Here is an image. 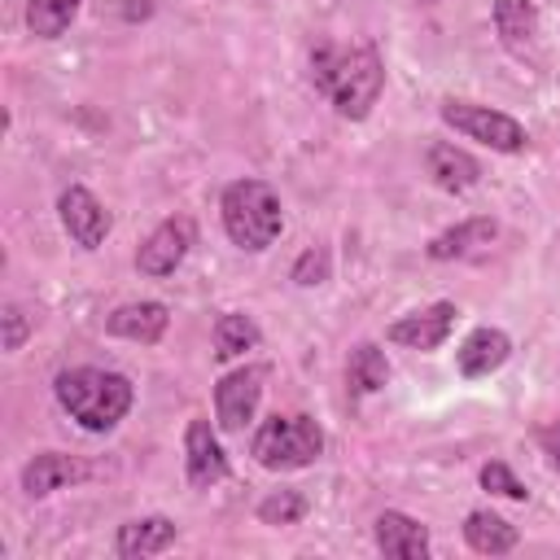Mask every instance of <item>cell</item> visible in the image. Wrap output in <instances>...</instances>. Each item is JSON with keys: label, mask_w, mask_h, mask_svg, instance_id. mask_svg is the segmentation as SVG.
<instances>
[{"label": "cell", "mask_w": 560, "mask_h": 560, "mask_svg": "<svg viewBox=\"0 0 560 560\" xmlns=\"http://www.w3.org/2000/svg\"><path fill=\"white\" fill-rule=\"evenodd\" d=\"M311 83H315V92H324L332 101V109L341 118L363 122L385 92V61H381L376 44H359V48L319 44L311 52Z\"/></svg>", "instance_id": "cell-1"}, {"label": "cell", "mask_w": 560, "mask_h": 560, "mask_svg": "<svg viewBox=\"0 0 560 560\" xmlns=\"http://www.w3.org/2000/svg\"><path fill=\"white\" fill-rule=\"evenodd\" d=\"M57 407L88 433H109L118 420H127L136 402V385L114 368H66L52 381Z\"/></svg>", "instance_id": "cell-2"}, {"label": "cell", "mask_w": 560, "mask_h": 560, "mask_svg": "<svg viewBox=\"0 0 560 560\" xmlns=\"http://www.w3.org/2000/svg\"><path fill=\"white\" fill-rule=\"evenodd\" d=\"M219 219L228 241L245 254L271 249L276 236L284 232V206L267 179H232L219 197Z\"/></svg>", "instance_id": "cell-3"}, {"label": "cell", "mask_w": 560, "mask_h": 560, "mask_svg": "<svg viewBox=\"0 0 560 560\" xmlns=\"http://www.w3.org/2000/svg\"><path fill=\"white\" fill-rule=\"evenodd\" d=\"M249 455L271 468V472H293V468H311L324 455V429L311 416H267L249 442Z\"/></svg>", "instance_id": "cell-4"}, {"label": "cell", "mask_w": 560, "mask_h": 560, "mask_svg": "<svg viewBox=\"0 0 560 560\" xmlns=\"http://www.w3.org/2000/svg\"><path fill=\"white\" fill-rule=\"evenodd\" d=\"M442 122L455 127L459 136L494 149V153H525L529 149V131L525 122H516L503 109L477 105V101H442Z\"/></svg>", "instance_id": "cell-5"}, {"label": "cell", "mask_w": 560, "mask_h": 560, "mask_svg": "<svg viewBox=\"0 0 560 560\" xmlns=\"http://www.w3.org/2000/svg\"><path fill=\"white\" fill-rule=\"evenodd\" d=\"M267 376H271L267 363H245V368H232V372L214 385V420H219L223 433H241V429L254 420Z\"/></svg>", "instance_id": "cell-6"}, {"label": "cell", "mask_w": 560, "mask_h": 560, "mask_svg": "<svg viewBox=\"0 0 560 560\" xmlns=\"http://www.w3.org/2000/svg\"><path fill=\"white\" fill-rule=\"evenodd\" d=\"M192 245H197V223H192L188 214H171V219H162V223L140 241L136 267H140V276L162 280V276H171V271L188 258Z\"/></svg>", "instance_id": "cell-7"}, {"label": "cell", "mask_w": 560, "mask_h": 560, "mask_svg": "<svg viewBox=\"0 0 560 560\" xmlns=\"http://www.w3.org/2000/svg\"><path fill=\"white\" fill-rule=\"evenodd\" d=\"M57 214H61V228L70 232V241H74L79 249H101L105 236H109V228H114V219H109V210L101 206V197H96L92 188H83V184L61 188Z\"/></svg>", "instance_id": "cell-8"}, {"label": "cell", "mask_w": 560, "mask_h": 560, "mask_svg": "<svg viewBox=\"0 0 560 560\" xmlns=\"http://www.w3.org/2000/svg\"><path fill=\"white\" fill-rule=\"evenodd\" d=\"M184 477L192 490H210L228 477V451L206 416H192L184 429Z\"/></svg>", "instance_id": "cell-9"}, {"label": "cell", "mask_w": 560, "mask_h": 560, "mask_svg": "<svg viewBox=\"0 0 560 560\" xmlns=\"http://www.w3.org/2000/svg\"><path fill=\"white\" fill-rule=\"evenodd\" d=\"M455 319H459V306L455 302H433L424 311H411V315L394 319L385 328V341L407 346V350H438L455 332Z\"/></svg>", "instance_id": "cell-10"}, {"label": "cell", "mask_w": 560, "mask_h": 560, "mask_svg": "<svg viewBox=\"0 0 560 560\" xmlns=\"http://www.w3.org/2000/svg\"><path fill=\"white\" fill-rule=\"evenodd\" d=\"M166 324H171V311L166 302H122L105 315V332L109 337H122V341H140V346H158L166 337Z\"/></svg>", "instance_id": "cell-11"}, {"label": "cell", "mask_w": 560, "mask_h": 560, "mask_svg": "<svg viewBox=\"0 0 560 560\" xmlns=\"http://www.w3.org/2000/svg\"><path fill=\"white\" fill-rule=\"evenodd\" d=\"M508 354H512V337H508L503 328H490V324H481V328H472V332L459 341V350H455V363H459V376H468V381H481V376L499 372V368L508 363Z\"/></svg>", "instance_id": "cell-12"}, {"label": "cell", "mask_w": 560, "mask_h": 560, "mask_svg": "<svg viewBox=\"0 0 560 560\" xmlns=\"http://www.w3.org/2000/svg\"><path fill=\"white\" fill-rule=\"evenodd\" d=\"M424 171H429V179H433L442 192H468L472 184H481V162H477L468 149L451 144V140H433V144H429Z\"/></svg>", "instance_id": "cell-13"}, {"label": "cell", "mask_w": 560, "mask_h": 560, "mask_svg": "<svg viewBox=\"0 0 560 560\" xmlns=\"http://www.w3.org/2000/svg\"><path fill=\"white\" fill-rule=\"evenodd\" d=\"M372 538L381 556L389 560H424L429 556V529L407 512H381L372 521Z\"/></svg>", "instance_id": "cell-14"}, {"label": "cell", "mask_w": 560, "mask_h": 560, "mask_svg": "<svg viewBox=\"0 0 560 560\" xmlns=\"http://www.w3.org/2000/svg\"><path fill=\"white\" fill-rule=\"evenodd\" d=\"M83 477H88V464L66 455V451H39L22 464V490L31 499H44V494H52L70 481H83Z\"/></svg>", "instance_id": "cell-15"}, {"label": "cell", "mask_w": 560, "mask_h": 560, "mask_svg": "<svg viewBox=\"0 0 560 560\" xmlns=\"http://www.w3.org/2000/svg\"><path fill=\"white\" fill-rule=\"evenodd\" d=\"M179 529L171 516H136L127 525H118L114 534V551L122 560H149V556H162L166 547H175Z\"/></svg>", "instance_id": "cell-16"}, {"label": "cell", "mask_w": 560, "mask_h": 560, "mask_svg": "<svg viewBox=\"0 0 560 560\" xmlns=\"http://www.w3.org/2000/svg\"><path fill=\"white\" fill-rule=\"evenodd\" d=\"M494 236H499V223H494L490 214H477V219H464V223L438 232V236L424 245V254H429L433 262H451V258H468V254L486 249Z\"/></svg>", "instance_id": "cell-17"}, {"label": "cell", "mask_w": 560, "mask_h": 560, "mask_svg": "<svg viewBox=\"0 0 560 560\" xmlns=\"http://www.w3.org/2000/svg\"><path fill=\"white\" fill-rule=\"evenodd\" d=\"M464 542H468L477 556H508V551L521 542V534H516V525L503 521L499 512L472 508V512L464 516Z\"/></svg>", "instance_id": "cell-18"}, {"label": "cell", "mask_w": 560, "mask_h": 560, "mask_svg": "<svg viewBox=\"0 0 560 560\" xmlns=\"http://www.w3.org/2000/svg\"><path fill=\"white\" fill-rule=\"evenodd\" d=\"M385 385H389V359H385V350L376 341H359L350 350V363H346V389H350V398H368V394H376Z\"/></svg>", "instance_id": "cell-19"}, {"label": "cell", "mask_w": 560, "mask_h": 560, "mask_svg": "<svg viewBox=\"0 0 560 560\" xmlns=\"http://www.w3.org/2000/svg\"><path fill=\"white\" fill-rule=\"evenodd\" d=\"M494 31L503 39L508 52H529L534 35H538V9L529 0H494Z\"/></svg>", "instance_id": "cell-20"}, {"label": "cell", "mask_w": 560, "mask_h": 560, "mask_svg": "<svg viewBox=\"0 0 560 560\" xmlns=\"http://www.w3.org/2000/svg\"><path fill=\"white\" fill-rule=\"evenodd\" d=\"M258 341H262V332H258V324H254L249 315H241V311H223V315L214 319V359H219V363L241 359V354L254 350Z\"/></svg>", "instance_id": "cell-21"}, {"label": "cell", "mask_w": 560, "mask_h": 560, "mask_svg": "<svg viewBox=\"0 0 560 560\" xmlns=\"http://www.w3.org/2000/svg\"><path fill=\"white\" fill-rule=\"evenodd\" d=\"M79 18V0H26V26L35 39H57Z\"/></svg>", "instance_id": "cell-22"}, {"label": "cell", "mask_w": 560, "mask_h": 560, "mask_svg": "<svg viewBox=\"0 0 560 560\" xmlns=\"http://www.w3.org/2000/svg\"><path fill=\"white\" fill-rule=\"evenodd\" d=\"M306 516V494L302 490H271L258 503V521L262 525H298Z\"/></svg>", "instance_id": "cell-23"}, {"label": "cell", "mask_w": 560, "mask_h": 560, "mask_svg": "<svg viewBox=\"0 0 560 560\" xmlns=\"http://www.w3.org/2000/svg\"><path fill=\"white\" fill-rule=\"evenodd\" d=\"M328 271H332V258H328V249L324 245H311V249H302L298 254V262H293V284H302V289H315V284H324L328 280Z\"/></svg>", "instance_id": "cell-24"}, {"label": "cell", "mask_w": 560, "mask_h": 560, "mask_svg": "<svg viewBox=\"0 0 560 560\" xmlns=\"http://www.w3.org/2000/svg\"><path fill=\"white\" fill-rule=\"evenodd\" d=\"M481 486L490 490V494H503V499H516V503H525L529 499V490H525V481L503 464V459H490V464H481Z\"/></svg>", "instance_id": "cell-25"}, {"label": "cell", "mask_w": 560, "mask_h": 560, "mask_svg": "<svg viewBox=\"0 0 560 560\" xmlns=\"http://www.w3.org/2000/svg\"><path fill=\"white\" fill-rule=\"evenodd\" d=\"M0 324H4V350H9V354H13V350H22V341L31 337V315H26L18 302H4Z\"/></svg>", "instance_id": "cell-26"}, {"label": "cell", "mask_w": 560, "mask_h": 560, "mask_svg": "<svg viewBox=\"0 0 560 560\" xmlns=\"http://www.w3.org/2000/svg\"><path fill=\"white\" fill-rule=\"evenodd\" d=\"M538 446H542L547 464L560 472V420H551V424H542V429H538Z\"/></svg>", "instance_id": "cell-27"}, {"label": "cell", "mask_w": 560, "mask_h": 560, "mask_svg": "<svg viewBox=\"0 0 560 560\" xmlns=\"http://www.w3.org/2000/svg\"><path fill=\"white\" fill-rule=\"evenodd\" d=\"M429 4H433V0H429Z\"/></svg>", "instance_id": "cell-28"}]
</instances>
